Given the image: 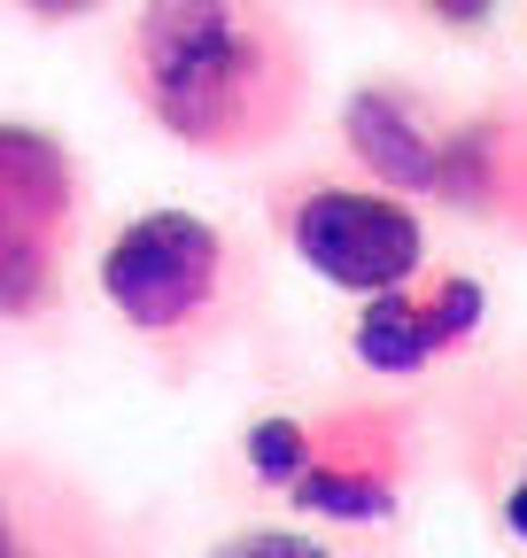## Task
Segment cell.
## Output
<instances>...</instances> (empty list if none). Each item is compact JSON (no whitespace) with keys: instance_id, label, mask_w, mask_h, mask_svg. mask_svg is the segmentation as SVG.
<instances>
[{"instance_id":"4fadbf2b","label":"cell","mask_w":527,"mask_h":558,"mask_svg":"<svg viewBox=\"0 0 527 558\" xmlns=\"http://www.w3.org/2000/svg\"><path fill=\"white\" fill-rule=\"evenodd\" d=\"M504 527H512V535L527 543V473L512 481V497H504Z\"/></svg>"},{"instance_id":"9c48e42d","label":"cell","mask_w":527,"mask_h":558,"mask_svg":"<svg viewBox=\"0 0 527 558\" xmlns=\"http://www.w3.org/2000/svg\"><path fill=\"white\" fill-rule=\"evenodd\" d=\"M310 450H318V435L303 427V418H256V427L241 435V458H248V473L264 481V488H295V473L310 465Z\"/></svg>"},{"instance_id":"8fae6325","label":"cell","mask_w":527,"mask_h":558,"mask_svg":"<svg viewBox=\"0 0 527 558\" xmlns=\"http://www.w3.org/2000/svg\"><path fill=\"white\" fill-rule=\"evenodd\" d=\"M32 24H78V16H101L109 0H16Z\"/></svg>"},{"instance_id":"8992f818","label":"cell","mask_w":527,"mask_h":558,"mask_svg":"<svg viewBox=\"0 0 527 558\" xmlns=\"http://www.w3.org/2000/svg\"><path fill=\"white\" fill-rule=\"evenodd\" d=\"M481 311H489V288H481V279H457V271L434 279L427 295H412V288H380V295H365L350 349H357L365 373L412 380V373H427V365L442 357V349L474 341V333H481Z\"/></svg>"},{"instance_id":"30bf717a","label":"cell","mask_w":527,"mask_h":558,"mask_svg":"<svg viewBox=\"0 0 527 558\" xmlns=\"http://www.w3.org/2000/svg\"><path fill=\"white\" fill-rule=\"evenodd\" d=\"M210 558H334V550L310 543V535H295V527H248V535L218 543Z\"/></svg>"},{"instance_id":"5b68a950","label":"cell","mask_w":527,"mask_h":558,"mask_svg":"<svg viewBox=\"0 0 527 558\" xmlns=\"http://www.w3.org/2000/svg\"><path fill=\"white\" fill-rule=\"evenodd\" d=\"M318 450L295 473L287 497L310 520H342V527H372L395 512V481H404V427L388 411H334L326 427H310Z\"/></svg>"},{"instance_id":"7c38bea8","label":"cell","mask_w":527,"mask_h":558,"mask_svg":"<svg viewBox=\"0 0 527 558\" xmlns=\"http://www.w3.org/2000/svg\"><path fill=\"white\" fill-rule=\"evenodd\" d=\"M489 9H497V0H427V16H434V24H450V32L489 24Z\"/></svg>"},{"instance_id":"7a4b0ae2","label":"cell","mask_w":527,"mask_h":558,"mask_svg":"<svg viewBox=\"0 0 527 558\" xmlns=\"http://www.w3.org/2000/svg\"><path fill=\"white\" fill-rule=\"evenodd\" d=\"M94 279H101V303L140 341L186 349L225 318L233 241H225V226L194 218V209H140V218H124L109 233Z\"/></svg>"},{"instance_id":"ba28073f","label":"cell","mask_w":527,"mask_h":558,"mask_svg":"<svg viewBox=\"0 0 527 558\" xmlns=\"http://www.w3.org/2000/svg\"><path fill=\"white\" fill-rule=\"evenodd\" d=\"M0 558H101V527L78 488L0 458Z\"/></svg>"},{"instance_id":"3957f363","label":"cell","mask_w":527,"mask_h":558,"mask_svg":"<svg viewBox=\"0 0 527 558\" xmlns=\"http://www.w3.org/2000/svg\"><path fill=\"white\" fill-rule=\"evenodd\" d=\"M272 233L295 248L310 279H326L342 295L412 288L427 264V226L412 194L350 186V179H287L272 194Z\"/></svg>"},{"instance_id":"277c9868","label":"cell","mask_w":527,"mask_h":558,"mask_svg":"<svg viewBox=\"0 0 527 558\" xmlns=\"http://www.w3.org/2000/svg\"><path fill=\"white\" fill-rule=\"evenodd\" d=\"M86 209V171L47 124L0 117V326L47 318Z\"/></svg>"},{"instance_id":"6da1fadb","label":"cell","mask_w":527,"mask_h":558,"mask_svg":"<svg viewBox=\"0 0 527 558\" xmlns=\"http://www.w3.org/2000/svg\"><path fill=\"white\" fill-rule=\"evenodd\" d=\"M140 117L194 156H264L303 124L310 62L272 0H140L124 32Z\"/></svg>"},{"instance_id":"52a82bcc","label":"cell","mask_w":527,"mask_h":558,"mask_svg":"<svg viewBox=\"0 0 527 558\" xmlns=\"http://www.w3.org/2000/svg\"><path fill=\"white\" fill-rule=\"evenodd\" d=\"M342 148L388 194H434L442 179V124L412 86H357L342 101Z\"/></svg>"}]
</instances>
